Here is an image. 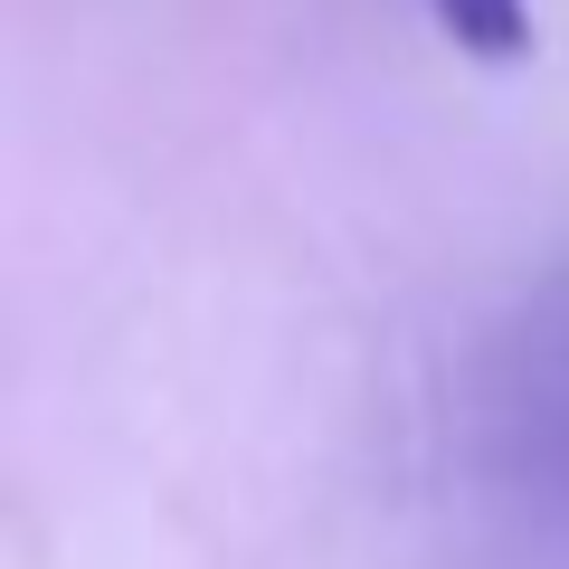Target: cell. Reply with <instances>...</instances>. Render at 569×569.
<instances>
[{
	"label": "cell",
	"mask_w": 569,
	"mask_h": 569,
	"mask_svg": "<svg viewBox=\"0 0 569 569\" xmlns=\"http://www.w3.org/2000/svg\"><path fill=\"white\" fill-rule=\"evenodd\" d=\"M475 466L531 522H569V257L493 323L475 361Z\"/></svg>",
	"instance_id": "obj_1"
},
{
	"label": "cell",
	"mask_w": 569,
	"mask_h": 569,
	"mask_svg": "<svg viewBox=\"0 0 569 569\" xmlns=\"http://www.w3.org/2000/svg\"><path fill=\"white\" fill-rule=\"evenodd\" d=\"M427 20L447 29L466 58H531V0H427Z\"/></svg>",
	"instance_id": "obj_2"
}]
</instances>
